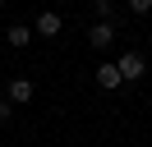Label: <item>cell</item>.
Wrapping results in <instances>:
<instances>
[{
  "mask_svg": "<svg viewBox=\"0 0 152 147\" xmlns=\"http://www.w3.org/2000/svg\"><path fill=\"white\" fill-rule=\"evenodd\" d=\"M32 92L37 87H32V78H23V74H14V78L5 83V101H10V106H28Z\"/></svg>",
  "mask_w": 152,
  "mask_h": 147,
  "instance_id": "obj_2",
  "label": "cell"
},
{
  "mask_svg": "<svg viewBox=\"0 0 152 147\" xmlns=\"http://www.w3.org/2000/svg\"><path fill=\"white\" fill-rule=\"evenodd\" d=\"M0 9H5V0H0Z\"/></svg>",
  "mask_w": 152,
  "mask_h": 147,
  "instance_id": "obj_10",
  "label": "cell"
},
{
  "mask_svg": "<svg viewBox=\"0 0 152 147\" xmlns=\"http://www.w3.org/2000/svg\"><path fill=\"white\" fill-rule=\"evenodd\" d=\"M120 64H115V60H102V64H97V87H102V92H115V87H120Z\"/></svg>",
  "mask_w": 152,
  "mask_h": 147,
  "instance_id": "obj_5",
  "label": "cell"
},
{
  "mask_svg": "<svg viewBox=\"0 0 152 147\" xmlns=\"http://www.w3.org/2000/svg\"><path fill=\"white\" fill-rule=\"evenodd\" d=\"M10 115H14V106H10V101H0V124H10Z\"/></svg>",
  "mask_w": 152,
  "mask_h": 147,
  "instance_id": "obj_9",
  "label": "cell"
},
{
  "mask_svg": "<svg viewBox=\"0 0 152 147\" xmlns=\"http://www.w3.org/2000/svg\"><path fill=\"white\" fill-rule=\"evenodd\" d=\"M60 28H65V18H60L56 9H42V14L32 18V32L37 37H60Z\"/></svg>",
  "mask_w": 152,
  "mask_h": 147,
  "instance_id": "obj_4",
  "label": "cell"
},
{
  "mask_svg": "<svg viewBox=\"0 0 152 147\" xmlns=\"http://www.w3.org/2000/svg\"><path fill=\"white\" fill-rule=\"evenodd\" d=\"M115 37H120V32H115V23H106V18H97V23L88 28V41H92V51H111V46H115Z\"/></svg>",
  "mask_w": 152,
  "mask_h": 147,
  "instance_id": "obj_3",
  "label": "cell"
},
{
  "mask_svg": "<svg viewBox=\"0 0 152 147\" xmlns=\"http://www.w3.org/2000/svg\"><path fill=\"white\" fill-rule=\"evenodd\" d=\"M115 64H120V78L124 83H138L143 74H148V55H143V51H120Z\"/></svg>",
  "mask_w": 152,
  "mask_h": 147,
  "instance_id": "obj_1",
  "label": "cell"
},
{
  "mask_svg": "<svg viewBox=\"0 0 152 147\" xmlns=\"http://www.w3.org/2000/svg\"><path fill=\"white\" fill-rule=\"evenodd\" d=\"M124 5H129V14H138V18L152 14V0H124Z\"/></svg>",
  "mask_w": 152,
  "mask_h": 147,
  "instance_id": "obj_8",
  "label": "cell"
},
{
  "mask_svg": "<svg viewBox=\"0 0 152 147\" xmlns=\"http://www.w3.org/2000/svg\"><path fill=\"white\" fill-rule=\"evenodd\" d=\"M5 37H10V46H14V51H23V46H28V41H32V37H37V32H32L28 23H14V28H10V32H5Z\"/></svg>",
  "mask_w": 152,
  "mask_h": 147,
  "instance_id": "obj_6",
  "label": "cell"
},
{
  "mask_svg": "<svg viewBox=\"0 0 152 147\" xmlns=\"http://www.w3.org/2000/svg\"><path fill=\"white\" fill-rule=\"evenodd\" d=\"M97 18H106V23H115V0H92Z\"/></svg>",
  "mask_w": 152,
  "mask_h": 147,
  "instance_id": "obj_7",
  "label": "cell"
}]
</instances>
